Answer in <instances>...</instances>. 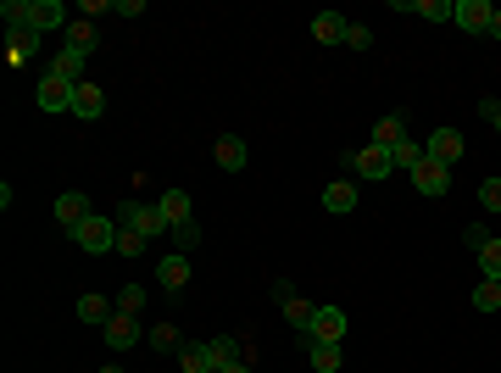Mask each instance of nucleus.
<instances>
[{"instance_id": "42", "label": "nucleus", "mask_w": 501, "mask_h": 373, "mask_svg": "<svg viewBox=\"0 0 501 373\" xmlns=\"http://www.w3.org/2000/svg\"><path fill=\"white\" fill-rule=\"evenodd\" d=\"M100 373H123V368H117V362H112V368H100Z\"/></svg>"}, {"instance_id": "18", "label": "nucleus", "mask_w": 501, "mask_h": 373, "mask_svg": "<svg viewBox=\"0 0 501 373\" xmlns=\"http://www.w3.org/2000/svg\"><path fill=\"white\" fill-rule=\"evenodd\" d=\"M156 206H162L167 229H179V223H190V190H162V195H156Z\"/></svg>"}, {"instance_id": "15", "label": "nucleus", "mask_w": 501, "mask_h": 373, "mask_svg": "<svg viewBox=\"0 0 501 373\" xmlns=\"http://www.w3.org/2000/svg\"><path fill=\"white\" fill-rule=\"evenodd\" d=\"M68 23H73V17H68V6H61V0H34V23H28V28H39V34H45V28H61V34H68Z\"/></svg>"}, {"instance_id": "5", "label": "nucleus", "mask_w": 501, "mask_h": 373, "mask_svg": "<svg viewBox=\"0 0 501 373\" xmlns=\"http://www.w3.org/2000/svg\"><path fill=\"white\" fill-rule=\"evenodd\" d=\"M490 17H496L490 0H451V23L463 34H490Z\"/></svg>"}, {"instance_id": "35", "label": "nucleus", "mask_w": 501, "mask_h": 373, "mask_svg": "<svg viewBox=\"0 0 501 373\" xmlns=\"http://www.w3.org/2000/svg\"><path fill=\"white\" fill-rule=\"evenodd\" d=\"M479 206H485V212H501V179H485V184H479Z\"/></svg>"}, {"instance_id": "30", "label": "nucleus", "mask_w": 501, "mask_h": 373, "mask_svg": "<svg viewBox=\"0 0 501 373\" xmlns=\"http://www.w3.org/2000/svg\"><path fill=\"white\" fill-rule=\"evenodd\" d=\"M173 245H179V257H190L195 245H201V223H195V218H190V223H179V229H173Z\"/></svg>"}, {"instance_id": "27", "label": "nucleus", "mask_w": 501, "mask_h": 373, "mask_svg": "<svg viewBox=\"0 0 501 373\" xmlns=\"http://www.w3.org/2000/svg\"><path fill=\"white\" fill-rule=\"evenodd\" d=\"M473 313H501V284L496 279L473 284Z\"/></svg>"}, {"instance_id": "33", "label": "nucleus", "mask_w": 501, "mask_h": 373, "mask_svg": "<svg viewBox=\"0 0 501 373\" xmlns=\"http://www.w3.org/2000/svg\"><path fill=\"white\" fill-rule=\"evenodd\" d=\"M151 351H179V329L173 323H156L151 329Z\"/></svg>"}, {"instance_id": "39", "label": "nucleus", "mask_w": 501, "mask_h": 373, "mask_svg": "<svg viewBox=\"0 0 501 373\" xmlns=\"http://www.w3.org/2000/svg\"><path fill=\"white\" fill-rule=\"evenodd\" d=\"M274 301H279V306L296 301V284H290V279H274Z\"/></svg>"}, {"instance_id": "36", "label": "nucleus", "mask_w": 501, "mask_h": 373, "mask_svg": "<svg viewBox=\"0 0 501 373\" xmlns=\"http://www.w3.org/2000/svg\"><path fill=\"white\" fill-rule=\"evenodd\" d=\"M346 45H351V51H368V45H373V34H368L362 23H346Z\"/></svg>"}, {"instance_id": "23", "label": "nucleus", "mask_w": 501, "mask_h": 373, "mask_svg": "<svg viewBox=\"0 0 501 373\" xmlns=\"http://www.w3.org/2000/svg\"><path fill=\"white\" fill-rule=\"evenodd\" d=\"M117 313V301H107V296H78V318L84 323H107Z\"/></svg>"}, {"instance_id": "43", "label": "nucleus", "mask_w": 501, "mask_h": 373, "mask_svg": "<svg viewBox=\"0 0 501 373\" xmlns=\"http://www.w3.org/2000/svg\"><path fill=\"white\" fill-rule=\"evenodd\" d=\"M490 129H496V134H501V117H496V123H490Z\"/></svg>"}, {"instance_id": "14", "label": "nucleus", "mask_w": 501, "mask_h": 373, "mask_svg": "<svg viewBox=\"0 0 501 373\" xmlns=\"http://www.w3.org/2000/svg\"><path fill=\"white\" fill-rule=\"evenodd\" d=\"M100 112H107V95H100V84H90V78H84V84H78V95H73V117L95 123Z\"/></svg>"}, {"instance_id": "25", "label": "nucleus", "mask_w": 501, "mask_h": 373, "mask_svg": "<svg viewBox=\"0 0 501 373\" xmlns=\"http://www.w3.org/2000/svg\"><path fill=\"white\" fill-rule=\"evenodd\" d=\"M279 313H284V323H290V329H301V335H306V323H312V313H318V306H312L306 296H296V301H284Z\"/></svg>"}, {"instance_id": "20", "label": "nucleus", "mask_w": 501, "mask_h": 373, "mask_svg": "<svg viewBox=\"0 0 501 373\" xmlns=\"http://www.w3.org/2000/svg\"><path fill=\"white\" fill-rule=\"evenodd\" d=\"M84 61H90L84 51L61 45V51H56V61H51V73H61V78H73V84H84Z\"/></svg>"}, {"instance_id": "22", "label": "nucleus", "mask_w": 501, "mask_h": 373, "mask_svg": "<svg viewBox=\"0 0 501 373\" xmlns=\"http://www.w3.org/2000/svg\"><path fill=\"white\" fill-rule=\"evenodd\" d=\"M179 368H184V373H218V368H212V351H206V340H201V345H179Z\"/></svg>"}, {"instance_id": "17", "label": "nucleus", "mask_w": 501, "mask_h": 373, "mask_svg": "<svg viewBox=\"0 0 501 373\" xmlns=\"http://www.w3.org/2000/svg\"><path fill=\"white\" fill-rule=\"evenodd\" d=\"M351 206H357V184H351V179H334L329 190H323V212H334V218H346Z\"/></svg>"}, {"instance_id": "3", "label": "nucleus", "mask_w": 501, "mask_h": 373, "mask_svg": "<svg viewBox=\"0 0 501 373\" xmlns=\"http://www.w3.org/2000/svg\"><path fill=\"white\" fill-rule=\"evenodd\" d=\"M73 95H78V84H73V78H61V73H45V78H39V90H34L39 112H73Z\"/></svg>"}, {"instance_id": "1", "label": "nucleus", "mask_w": 501, "mask_h": 373, "mask_svg": "<svg viewBox=\"0 0 501 373\" xmlns=\"http://www.w3.org/2000/svg\"><path fill=\"white\" fill-rule=\"evenodd\" d=\"M117 223H123V229H134V234H145V240H156V234H173V229H167V218H162V206H156V201H123V206H117Z\"/></svg>"}, {"instance_id": "38", "label": "nucleus", "mask_w": 501, "mask_h": 373, "mask_svg": "<svg viewBox=\"0 0 501 373\" xmlns=\"http://www.w3.org/2000/svg\"><path fill=\"white\" fill-rule=\"evenodd\" d=\"M479 117L496 123V117H501V100H496V95H485V100H479Z\"/></svg>"}, {"instance_id": "6", "label": "nucleus", "mask_w": 501, "mask_h": 373, "mask_svg": "<svg viewBox=\"0 0 501 373\" xmlns=\"http://www.w3.org/2000/svg\"><path fill=\"white\" fill-rule=\"evenodd\" d=\"M100 335H107V345H112V351H129V345H139V340H145V323H139L134 313H112L107 323H100Z\"/></svg>"}, {"instance_id": "19", "label": "nucleus", "mask_w": 501, "mask_h": 373, "mask_svg": "<svg viewBox=\"0 0 501 373\" xmlns=\"http://www.w3.org/2000/svg\"><path fill=\"white\" fill-rule=\"evenodd\" d=\"M306 362L318 368V373H340V368H346L340 345H329V340H312V345H306Z\"/></svg>"}, {"instance_id": "32", "label": "nucleus", "mask_w": 501, "mask_h": 373, "mask_svg": "<svg viewBox=\"0 0 501 373\" xmlns=\"http://www.w3.org/2000/svg\"><path fill=\"white\" fill-rule=\"evenodd\" d=\"M117 257H145V234H134V229L117 223Z\"/></svg>"}, {"instance_id": "11", "label": "nucleus", "mask_w": 501, "mask_h": 373, "mask_svg": "<svg viewBox=\"0 0 501 373\" xmlns=\"http://www.w3.org/2000/svg\"><path fill=\"white\" fill-rule=\"evenodd\" d=\"M156 284L167 290V296H179L184 284H190V257H179V251H167L162 262H156Z\"/></svg>"}, {"instance_id": "37", "label": "nucleus", "mask_w": 501, "mask_h": 373, "mask_svg": "<svg viewBox=\"0 0 501 373\" xmlns=\"http://www.w3.org/2000/svg\"><path fill=\"white\" fill-rule=\"evenodd\" d=\"M112 12H117V17H145L139 0H112Z\"/></svg>"}, {"instance_id": "31", "label": "nucleus", "mask_w": 501, "mask_h": 373, "mask_svg": "<svg viewBox=\"0 0 501 373\" xmlns=\"http://www.w3.org/2000/svg\"><path fill=\"white\" fill-rule=\"evenodd\" d=\"M479 274H485V279H496V284H501V240H490V245H485V251H479Z\"/></svg>"}, {"instance_id": "24", "label": "nucleus", "mask_w": 501, "mask_h": 373, "mask_svg": "<svg viewBox=\"0 0 501 373\" xmlns=\"http://www.w3.org/2000/svg\"><path fill=\"white\" fill-rule=\"evenodd\" d=\"M68 45L84 51V56L95 51V23H90V17H73V23H68Z\"/></svg>"}, {"instance_id": "29", "label": "nucleus", "mask_w": 501, "mask_h": 373, "mask_svg": "<svg viewBox=\"0 0 501 373\" xmlns=\"http://www.w3.org/2000/svg\"><path fill=\"white\" fill-rule=\"evenodd\" d=\"M117 313H134V318L145 313V284H123L117 290Z\"/></svg>"}, {"instance_id": "8", "label": "nucleus", "mask_w": 501, "mask_h": 373, "mask_svg": "<svg viewBox=\"0 0 501 373\" xmlns=\"http://www.w3.org/2000/svg\"><path fill=\"white\" fill-rule=\"evenodd\" d=\"M412 184H418V195H446L451 190V168H446V162H434V156H424L412 168Z\"/></svg>"}, {"instance_id": "13", "label": "nucleus", "mask_w": 501, "mask_h": 373, "mask_svg": "<svg viewBox=\"0 0 501 373\" xmlns=\"http://www.w3.org/2000/svg\"><path fill=\"white\" fill-rule=\"evenodd\" d=\"M212 156H218V168H223V173H240L245 162H250V151H245V139H240V134H223V139L212 145Z\"/></svg>"}, {"instance_id": "41", "label": "nucleus", "mask_w": 501, "mask_h": 373, "mask_svg": "<svg viewBox=\"0 0 501 373\" xmlns=\"http://www.w3.org/2000/svg\"><path fill=\"white\" fill-rule=\"evenodd\" d=\"M223 373H250V368H245V362H235V368H223Z\"/></svg>"}, {"instance_id": "28", "label": "nucleus", "mask_w": 501, "mask_h": 373, "mask_svg": "<svg viewBox=\"0 0 501 373\" xmlns=\"http://www.w3.org/2000/svg\"><path fill=\"white\" fill-rule=\"evenodd\" d=\"M206 351H212V368H218V373L240 362V357H235V340H228V335H212V340H206Z\"/></svg>"}, {"instance_id": "12", "label": "nucleus", "mask_w": 501, "mask_h": 373, "mask_svg": "<svg viewBox=\"0 0 501 373\" xmlns=\"http://www.w3.org/2000/svg\"><path fill=\"white\" fill-rule=\"evenodd\" d=\"M84 218H90V195H78V190H68V195H56V223H61V229H78V223Z\"/></svg>"}, {"instance_id": "26", "label": "nucleus", "mask_w": 501, "mask_h": 373, "mask_svg": "<svg viewBox=\"0 0 501 373\" xmlns=\"http://www.w3.org/2000/svg\"><path fill=\"white\" fill-rule=\"evenodd\" d=\"M390 162H395V168H402V173H412L418 162H424V145H412V134H407L402 145H390Z\"/></svg>"}, {"instance_id": "40", "label": "nucleus", "mask_w": 501, "mask_h": 373, "mask_svg": "<svg viewBox=\"0 0 501 373\" xmlns=\"http://www.w3.org/2000/svg\"><path fill=\"white\" fill-rule=\"evenodd\" d=\"M485 39H496V45H501V12L490 17V34H485Z\"/></svg>"}, {"instance_id": "16", "label": "nucleus", "mask_w": 501, "mask_h": 373, "mask_svg": "<svg viewBox=\"0 0 501 373\" xmlns=\"http://www.w3.org/2000/svg\"><path fill=\"white\" fill-rule=\"evenodd\" d=\"M312 39H318V45H346V17L340 12H318L312 17Z\"/></svg>"}, {"instance_id": "4", "label": "nucleus", "mask_w": 501, "mask_h": 373, "mask_svg": "<svg viewBox=\"0 0 501 373\" xmlns=\"http://www.w3.org/2000/svg\"><path fill=\"white\" fill-rule=\"evenodd\" d=\"M351 173L368 179V184H379V179H390V173H395V162H390L385 145H373V139H368V151H351Z\"/></svg>"}, {"instance_id": "2", "label": "nucleus", "mask_w": 501, "mask_h": 373, "mask_svg": "<svg viewBox=\"0 0 501 373\" xmlns=\"http://www.w3.org/2000/svg\"><path fill=\"white\" fill-rule=\"evenodd\" d=\"M73 240L84 245V251H90V257H100V251H117V218H84L78 223V229H73Z\"/></svg>"}, {"instance_id": "7", "label": "nucleus", "mask_w": 501, "mask_h": 373, "mask_svg": "<svg viewBox=\"0 0 501 373\" xmlns=\"http://www.w3.org/2000/svg\"><path fill=\"white\" fill-rule=\"evenodd\" d=\"M312 340H329V345L346 340V313H340V306H318V313H312V323H306V345H312Z\"/></svg>"}, {"instance_id": "34", "label": "nucleus", "mask_w": 501, "mask_h": 373, "mask_svg": "<svg viewBox=\"0 0 501 373\" xmlns=\"http://www.w3.org/2000/svg\"><path fill=\"white\" fill-rule=\"evenodd\" d=\"M463 245H468V251L479 257V251L490 245V229H485V223H468V229H463Z\"/></svg>"}, {"instance_id": "21", "label": "nucleus", "mask_w": 501, "mask_h": 373, "mask_svg": "<svg viewBox=\"0 0 501 373\" xmlns=\"http://www.w3.org/2000/svg\"><path fill=\"white\" fill-rule=\"evenodd\" d=\"M407 139V123H402V112H390V117H379V123H373V145H385V151H390V145H402Z\"/></svg>"}, {"instance_id": "10", "label": "nucleus", "mask_w": 501, "mask_h": 373, "mask_svg": "<svg viewBox=\"0 0 501 373\" xmlns=\"http://www.w3.org/2000/svg\"><path fill=\"white\" fill-rule=\"evenodd\" d=\"M39 45H45L39 28H6V61H12V67H23L28 56H39Z\"/></svg>"}, {"instance_id": "9", "label": "nucleus", "mask_w": 501, "mask_h": 373, "mask_svg": "<svg viewBox=\"0 0 501 373\" xmlns=\"http://www.w3.org/2000/svg\"><path fill=\"white\" fill-rule=\"evenodd\" d=\"M463 151H468V145H463V134H457V129H434L429 145H424V156L446 162V168H457V162H463Z\"/></svg>"}]
</instances>
